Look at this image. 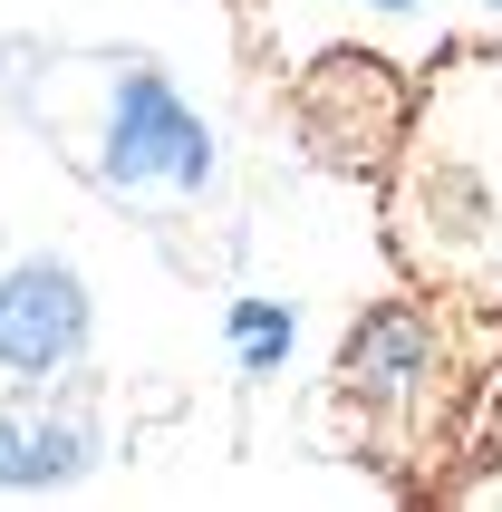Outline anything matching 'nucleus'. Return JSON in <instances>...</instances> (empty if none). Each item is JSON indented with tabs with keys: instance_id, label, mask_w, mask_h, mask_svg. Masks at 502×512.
I'll return each mask as SVG.
<instances>
[{
	"instance_id": "10",
	"label": "nucleus",
	"mask_w": 502,
	"mask_h": 512,
	"mask_svg": "<svg viewBox=\"0 0 502 512\" xmlns=\"http://www.w3.org/2000/svg\"><path fill=\"white\" fill-rule=\"evenodd\" d=\"M483 10H502V0H483Z\"/></svg>"
},
{
	"instance_id": "1",
	"label": "nucleus",
	"mask_w": 502,
	"mask_h": 512,
	"mask_svg": "<svg viewBox=\"0 0 502 512\" xmlns=\"http://www.w3.org/2000/svg\"><path fill=\"white\" fill-rule=\"evenodd\" d=\"M396 281L502 329V39H445L377 174Z\"/></svg>"
},
{
	"instance_id": "6",
	"label": "nucleus",
	"mask_w": 502,
	"mask_h": 512,
	"mask_svg": "<svg viewBox=\"0 0 502 512\" xmlns=\"http://www.w3.org/2000/svg\"><path fill=\"white\" fill-rule=\"evenodd\" d=\"M97 464V416H87V387L78 397H29L0 416V493H58Z\"/></svg>"
},
{
	"instance_id": "3",
	"label": "nucleus",
	"mask_w": 502,
	"mask_h": 512,
	"mask_svg": "<svg viewBox=\"0 0 502 512\" xmlns=\"http://www.w3.org/2000/svg\"><path fill=\"white\" fill-rule=\"evenodd\" d=\"M0 87L10 107L39 116L58 136V155L116 203H145V194H184L203 203L213 194V136L203 116L165 87L155 58H107V49H0Z\"/></svg>"
},
{
	"instance_id": "2",
	"label": "nucleus",
	"mask_w": 502,
	"mask_h": 512,
	"mask_svg": "<svg viewBox=\"0 0 502 512\" xmlns=\"http://www.w3.org/2000/svg\"><path fill=\"white\" fill-rule=\"evenodd\" d=\"M474 329H483L474 310L406 290V300H367L329 358V416L348 435V455L406 503L435 493L454 435L474 416V387L493 368V348Z\"/></svg>"
},
{
	"instance_id": "4",
	"label": "nucleus",
	"mask_w": 502,
	"mask_h": 512,
	"mask_svg": "<svg viewBox=\"0 0 502 512\" xmlns=\"http://www.w3.org/2000/svg\"><path fill=\"white\" fill-rule=\"evenodd\" d=\"M406 107H416V78L377 49H319L290 78V136L309 145V165L348 174V184H377L406 136Z\"/></svg>"
},
{
	"instance_id": "5",
	"label": "nucleus",
	"mask_w": 502,
	"mask_h": 512,
	"mask_svg": "<svg viewBox=\"0 0 502 512\" xmlns=\"http://www.w3.org/2000/svg\"><path fill=\"white\" fill-rule=\"evenodd\" d=\"M87 348V281L68 261H10L0 271V368L10 377H58Z\"/></svg>"
},
{
	"instance_id": "9",
	"label": "nucleus",
	"mask_w": 502,
	"mask_h": 512,
	"mask_svg": "<svg viewBox=\"0 0 502 512\" xmlns=\"http://www.w3.org/2000/svg\"><path fill=\"white\" fill-rule=\"evenodd\" d=\"M367 10H416V0H367Z\"/></svg>"
},
{
	"instance_id": "8",
	"label": "nucleus",
	"mask_w": 502,
	"mask_h": 512,
	"mask_svg": "<svg viewBox=\"0 0 502 512\" xmlns=\"http://www.w3.org/2000/svg\"><path fill=\"white\" fill-rule=\"evenodd\" d=\"M232 348H242V368H280V348H290V310L242 300V310H232Z\"/></svg>"
},
{
	"instance_id": "7",
	"label": "nucleus",
	"mask_w": 502,
	"mask_h": 512,
	"mask_svg": "<svg viewBox=\"0 0 502 512\" xmlns=\"http://www.w3.org/2000/svg\"><path fill=\"white\" fill-rule=\"evenodd\" d=\"M425 503H502V358L483 368L474 416H464V435H454V455H445Z\"/></svg>"
}]
</instances>
